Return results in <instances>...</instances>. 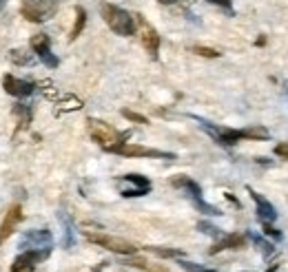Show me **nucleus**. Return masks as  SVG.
Here are the masks:
<instances>
[{"label":"nucleus","mask_w":288,"mask_h":272,"mask_svg":"<svg viewBox=\"0 0 288 272\" xmlns=\"http://www.w3.org/2000/svg\"><path fill=\"white\" fill-rule=\"evenodd\" d=\"M4 2H7V0H0V11H2V7H4Z\"/></svg>","instance_id":"obj_32"},{"label":"nucleus","mask_w":288,"mask_h":272,"mask_svg":"<svg viewBox=\"0 0 288 272\" xmlns=\"http://www.w3.org/2000/svg\"><path fill=\"white\" fill-rule=\"evenodd\" d=\"M158 2H162V4H175L177 0H158Z\"/></svg>","instance_id":"obj_31"},{"label":"nucleus","mask_w":288,"mask_h":272,"mask_svg":"<svg viewBox=\"0 0 288 272\" xmlns=\"http://www.w3.org/2000/svg\"><path fill=\"white\" fill-rule=\"evenodd\" d=\"M200 122H202V126L213 135V140L217 142V144H222V146H233V144H237L239 140H268V137H271V133H268L264 126H251V128H242V131H237V128L215 126V124L204 122V120H200Z\"/></svg>","instance_id":"obj_1"},{"label":"nucleus","mask_w":288,"mask_h":272,"mask_svg":"<svg viewBox=\"0 0 288 272\" xmlns=\"http://www.w3.org/2000/svg\"><path fill=\"white\" fill-rule=\"evenodd\" d=\"M197 228H200L202 232H206V235H211V237H220V228L211 226V223H206V221H200V223H197Z\"/></svg>","instance_id":"obj_26"},{"label":"nucleus","mask_w":288,"mask_h":272,"mask_svg":"<svg viewBox=\"0 0 288 272\" xmlns=\"http://www.w3.org/2000/svg\"><path fill=\"white\" fill-rule=\"evenodd\" d=\"M277 270V266H271V268H268V272H275Z\"/></svg>","instance_id":"obj_33"},{"label":"nucleus","mask_w":288,"mask_h":272,"mask_svg":"<svg viewBox=\"0 0 288 272\" xmlns=\"http://www.w3.org/2000/svg\"><path fill=\"white\" fill-rule=\"evenodd\" d=\"M246 235H239V232H233V235H226V237H222L220 241L215 243L213 248L209 250V255H217V252H222V250H239V248H244L246 246Z\"/></svg>","instance_id":"obj_16"},{"label":"nucleus","mask_w":288,"mask_h":272,"mask_svg":"<svg viewBox=\"0 0 288 272\" xmlns=\"http://www.w3.org/2000/svg\"><path fill=\"white\" fill-rule=\"evenodd\" d=\"M84 25H87V11H84L82 7H75V25H73L71 33H69V40H75V38L82 33Z\"/></svg>","instance_id":"obj_19"},{"label":"nucleus","mask_w":288,"mask_h":272,"mask_svg":"<svg viewBox=\"0 0 288 272\" xmlns=\"http://www.w3.org/2000/svg\"><path fill=\"white\" fill-rule=\"evenodd\" d=\"M182 266H184L186 270H193V272H213V270H202L197 264H182Z\"/></svg>","instance_id":"obj_30"},{"label":"nucleus","mask_w":288,"mask_h":272,"mask_svg":"<svg viewBox=\"0 0 288 272\" xmlns=\"http://www.w3.org/2000/svg\"><path fill=\"white\" fill-rule=\"evenodd\" d=\"M84 237H87V241L96 243V246L105 248V250H111L115 252V255H135L138 252V246L126 239H122V237H113V235H105V232H84Z\"/></svg>","instance_id":"obj_5"},{"label":"nucleus","mask_w":288,"mask_h":272,"mask_svg":"<svg viewBox=\"0 0 288 272\" xmlns=\"http://www.w3.org/2000/svg\"><path fill=\"white\" fill-rule=\"evenodd\" d=\"M251 239H253V241L259 246V250H264V255H266V257H268V255H273V246H271V243H268V241H264L259 235H255V232H251Z\"/></svg>","instance_id":"obj_24"},{"label":"nucleus","mask_w":288,"mask_h":272,"mask_svg":"<svg viewBox=\"0 0 288 272\" xmlns=\"http://www.w3.org/2000/svg\"><path fill=\"white\" fill-rule=\"evenodd\" d=\"M193 54L202 55V58H220V51L217 49H211V47H193Z\"/></svg>","instance_id":"obj_21"},{"label":"nucleus","mask_w":288,"mask_h":272,"mask_svg":"<svg viewBox=\"0 0 288 272\" xmlns=\"http://www.w3.org/2000/svg\"><path fill=\"white\" fill-rule=\"evenodd\" d=\"M9 60H11L13 64H18V66H29V64H34L36 58L25 49H11V51H9Z\"/></svg>","instance_id":"obj_18"},{"label":"nucleus","mask_w":288,"mask_h":272,"mask_svg":"<svg viewBox=\"0 0 288 272\" xmlns=\"http://www.w3.org/2000/svg\"><path fill=\"white\" fill-rule=\"evenodd\" d=\"M248 193H251L255 206H257V217H259V221H262V223H273V221H275V219H277L275 206H273V204L268 202L266 197H262L259 193H255L253 188H248Z\"/></svg>","instance_id":"obj_15"},{"label":"nucleus","mask_w":288,"mask_h":272,"mask_svg":"<svg viewBox=\"0 0 288 272\" xmlns=\"http://www.w3.org/2000/svg\"><path fill=\"white\" fill-rule=\"evenodd\" d=\"M60 0H25L20 4V13L29 22H47L56 16Z\"/></svg>","instance_id":"obj_3"},{"label":"nucleus","mask_w":288,"mask_h":272,"mask_svg":"<svg viewBox=\"0 0 288 272\" xmlns=\"http://www.w3.org/2000/svg\"><path fill=\"white\" fill-rule=\"evenodd\" d=\"M22 221V206L20 204H13V206L7 208V215H4L2 223H0V246L13 235L16 226Z\"/></svg>","instance_id":"obj_12"},{"label":"nucleus","mask_w":288,"mask_h":272,"mask_svg":"<svg viewBox=\"0 0 288 272\" xmlns=\"http://www.w3.org/2000/svg\"><path fill=\"white\" fill-rule=\"evenodd\" d=\"M13 113H16V115H20V124H29L31 111L25 107V104H16V107H13Z\"/></svg>","instance_id":"obj_22"},{"label":"nucleus","mask_w":288,"mask_h":272,"mask_svg":"<svg viewBox=\"0 0 288 272\" xmlns=\"http://www.w3.org/2000/svg\"><path fill=\"white\" fill-rule=\"evenodd\" d=\"M146 250L153 252L158 257H182V250H175V248H158V246H146Z\"/></svg>","instance_id":"obj_20"},{"label":"nucleus","mask_w":288,"mask_h":272,"mask_svg":"<svg viewBox=\"0 0 288 272\" xmlns=\"http://www.w3.org/2000/svg\"><path fill=\"white\" fill-rule=\"evenodd\" d=\"M122 115H124L126 120H131V122H138V124H149V120H146L144 115H140V113H135V111H129V109H124V111H122Z\"/></svg>","instance_id":"obj_25"},{"label":"nucleus","mask_w":288,"mask_h":272,"mask_svg":"<svg viewBox=\"0 0 288 272\" xmlns=\"http://www.w3.org/2000/svg\"><path fill=\"white\" fill-rule=\"evenodd\" d=\"M87 128H89L91 140L98 142V144H100L105 151L109 149V146H113V144H120L122 137L129 135V133L115 131L111 124H107V122H102V120H96V117H89V120H87Z\"/></svg>","instance_id":"obj_4"},{"label":"nucleus","mask_w":288,"mask_h":272,"mask_svg":"<svg viewBox=\"0 0 288 272\" xmlns=\"http://www.w3.org/2000/svg\"><path fill=\"white\" fill-rule=\"evenodd\" d=\"M122 181H129V184H133V188H122V197H142V195H146L151 190V181L142 177V175L138 173H129L122 177Z\"/></svg>","instance_id":"obj_14"},{"label":"nucleus","mask_w":288,"mask_h":272,"mask_svg":"<svg viewBox=\"0 0 288 272\" xmlns=\"http://www.w3.org/2000/svg\"><path fill=\"white\" fill-rule=\"evenodd\" d=\"M171 184L175 186V188H184V190H186V193L191 195V199L195 202V206L200 208L202 213L213 215V217L222 215V213H220V208H215V206H211V204H206V202H204V197H202V188H200V184H197V181H193L191 177H186V175H177V177H173V179H171Z\"/></svg>","instance_id":"obj_6"},{"label":"nucleus","mask_w":288,"mask_h":272,"mask_svg":"<svg viewBox=\"0 0 288 272\" xmlns=\"http://www.w3.org/2000/svg\"><path fill=\"white\" fill-rule=\"evenodd\" d=\"M135 22L140 25V40H142V47L146 49V54H149L151 58H158V49H160L158 31H155L142 16H135Z\"/></svg>","instance_id":"obj_11"},{"label":"nucleus","mask_w":288,"mask_h":272,"mask_svg":"<svg viewBox=\"0 0 288 272\" xmlns=\"http://www.w3.org/2000/svg\"><path fill=\"white\" fill-rule=\"evenodd\" d=\"M100 13L113 33L124 36V38L135 33V16H131V13L124 11L122 7H115V4H111V2H102Z\"/></svg>","instance_id":"obj_2"},{"label":"nucleus","mask_w":288,"mask_h":272,"mask_svg":"<svg viewBox=\"0 0 288 272\" xmlns=\"http://www.w3.org/2000/svg\"><path fill=\"white\" fill-rule=\"evenodd\" d=\"M124 266H129V268L144 270V272H169L167 268H162V266H155V264H151V261L140 259V257H131V259H126Z\"/></svg>","instance_id":"obj_17"},{"label":"nucleus","mask_w":288,"mask_h":272,"mask_svg":"<svg viewBox=\"0 0 288 272\" xmlns=\"http://www.w3.org/2000/svg\"><path fill=\"white\" fill-rule=\"evenodd\" d=\"M54 246V235L49 230H29L20 237L22 250H47Z\"/></svg>","instance_id":"obj_10"},{"label":"nucleus","mask_w":288,"mask_h":272,"mask_svg":"<svg viewBox=\"0 0 288 272\" xmlns=\"http://www.w3.org/2000/svg\"><path fill=\"white\" fill-rule=\"evenodd\" d=\"M2 89L7 91L9 95H13V98H27V95L34 93L36 84L27 82V80H20V78H13V75H4V78H2Z\"/></svg>","instance_id":"obj_13"},{"label":"nucleus","mask_w":288,"mask_h":272,"mask_svg":"<svg viewBox=\"0 0 288 272\" xmlns=\"http://www.w3.org/2000/svg\"><path fill=\"white\" fill-rule=\"evenodd\" d=\"M109 153H115V155H124V157H158V160H175L173 153L167 151H158V149H149V146H140V144H113L107 149Z\"/></svg>","instance_id":"obj_7"},{"label":"nucleus","mask_w":288,"mask_h":272,"mask_svg":"<svg viewBox=\"0 0 288 272\" xmlns=\"http://www.w3.org/2000/svg\"><path fill=\"white\" fill-rule=\"evenodd\" d=\"M31 49H34V54L42 60V64H47L49 69H56V66L60 64V60L51 54V40L47 33H36V36L31 38Z\"/></svg>","instance_id":"obj_9"},{"label":"nucleus","mask_w":288,"mask_h":272,"mask_svg":"<svg viewBox=\"0 0 288 272\" xmlns=\"http://www.w3.org/2000/svg\"><path fill=\"white\" fill-rule=\"evenodd\" d=\"M273 151H275L277 157H282V160H288V142H280V144H277Z\"/></svg>","instance_id":"obj_27"},{"label":"nucleus","mask_w":288,"mask_h":272,"mask_svg":"<svg viewBox=\"0 0 288 272\" xmlns=\"http://www.w3.org/2000/svg\"><path fill=\"white\" fill-rule=\"evenodd\" d=\"M51 255V248L47 250H25L22 255H18L11 264V272H36V266L40 261H45Z\"/></svg>","instance_id":"obj_8"},{"label":"nucleus","mask_w":288,"mask_h":272,"mask_svg":"<svg viewBox=\"0 0 288 272\" xmlns=\"http://www.w3.org/2000/svg\"><path fill=\"white\" fill-rule=\"evenodd\" d=\"M262 226H264V232H266V235L275 237V239H282V232H280V230H275V228H273L271 223H262Z\"/></svg>","instance_id":"obj_29"},{"label":"nucleus","mask_w":288,"mask_h":272,"mask_svg":"<svg viewBox=\"0 0 288 272\" xmlns=\"http://www.w3.org/2000/svg\"><path fill=\"white\" fill-rule=\"evenodd\" d=\"M206 2L217 4V7H222V9H224V11H229L230 16H233V7H230V0H206Z\"/></svg>","instance_id":"obj_28"},{"label":"nucleus","mask_w":288,"mask_h":272,"mask_svg":"<svg viewBox=\"0 0 288 272\" xmlns=\"http://www.w3.org/2000/svg\"><path fill=\"white\" fill-rule=\"evenodd\" d=\"M60 219L64 221V246L71 248V246H73V230H71V223H69V219H64V215H60Z\"/></svg>","instance_id":"obj_23"}]
</instances>
